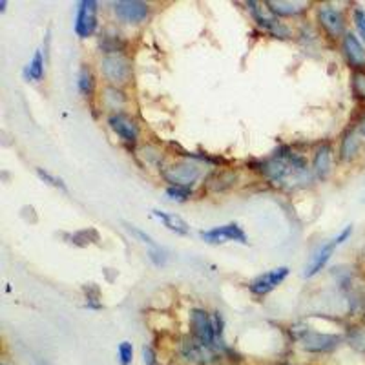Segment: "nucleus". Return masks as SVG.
<instances>
[{"label":"nucleus","mask_w":365,"mask_h":365,"mask_svg":"<svg viewBox=\"0 0 365 365\" xmlns=\"http://www.w3.org/2000/svg\"><path fill=\"white\" fill-rule=\"evenodd\" d=\"M190 331L192 336L201 344L210 345V347L217 345L212 316L203 309H192L190 311Z\"/></svg>","instance_id":"7"},{"label":"nucleus","mask_w":365,"mask_h":365,"mask_svg":"<svg viewBox=\"0 0 365 365\" xmlns=\"http://www.w3.org/2000/svg\"><path fill=\"white\" fill-rule=\"evenodd\" d=\"M236 181H237L236 172L221 170V172H216V174L208 179V188H210L212 192L230 190L232 187H236Z\"/></svg>","instance_id":"20"},{"label":"nucleus","mask_w":365,"mask_h":365,"mask_svg":"<svg viewBox=\"0 0 365 365\" xmlns=\"http://www.w3.org/2000/svg\"><path fill=\"white\" fill-rule=\"evenodd\" d=\"M77 88H79L81 96L91 97L96 91V75L91 71L90 66L84 64L79 70V77H77Z\"/></svg>","instance_id":"22"},{"label":"nucleus","mask_w":365,"mask_h":365,"mask_svg":"<svg viewBox=\"0 0 365 365\" xmlns=\"http://www.w3.org/2000/svg\"><path fill=\"white\" fill-rule=\"evenodd\" d=\"M201 178V166L192 161H178L163 168V179L170 187L192 188Z\"/></svg>","instance_id":"4"},{"label":"nucleus","mask_w":365,"mask_h":365,"mask_svg":"<svg viewBox=\"0 0 365 365\" xmlns=\"http://www.w3.org/2000/svg\"><path fill=\"white\" fill-rule=\"evenodd\" d=\"M108 126L117 137H120V141L128 143V145H133L139 139V126L128 113H112L108 117Z\"/></svg>","instance_id":"12"},{"label":"nucleus","mask_w":365,"mask_h":365,"mask_svg":"<svg viewBox=\"0 0 365 365\" xmlns=\"http://www.w3.org/2000/svg\"><path fill=\"white\" fill-rule=\"evenodd\" d=\"M201 240L212 243V245H217V243H227V241H237L241 245H247V234L245 230L240 227L237 223H228L221 225V227L210 228V230H203L200 234Z\"/></svg>","instance_id":"10"},{"label":"nucleus","mask_w":365,"mask_h":365,"mask_svg":"<svg viewBox=\"0 0 365 365\" xmlns=\"http://www.w3.org/2000/svg\"><path fill=\"white\" fill-rule=\"evenodd\" d=\"M37 175L46 182V185H50V187L61 188V190H64V192L68 190L63 179L57 178V175H53V174H50V172L44 170V168H37Z\"/></svg>","instance_id":"25"},{"label":"nucleus","mask_w":365,"mask_h":365,"mask_svg":"<svg viewBox=\"0 0 365 365\" xmlns=\"http://www.w3.org/2000/svg\"><path fill=\"white\" fill-rule=\"evenodd\" d=\"M292 334L298 340V344L305 351H309V353H329V351H334L341 344V340H344L340 334H327V332L311 331L309 327L299 329L298 325L292 327Z\"/></svg>","instance_id":"3"},{"label":"nucleus","mask_w":365,"mask_h":365,"mask_svg":"<svg viewBox=\"0 0 365 365\" xmlns=\"http://www.w3.org/2000/svg\"><path fill=\"white\" fill-rule=\"evenodd\" d=\"M154 216L158 217L159 221H163V225H165L168 230L179 234V236H187V234L190 232V227H188L187 221L182 220V217L175 216V214H168V212H163V210H154Z\"/></svg>","instance_id":"19"},{"label":"nucleus","mask_w":365,"mask_h":365,"mask_svg":"<svg viewBox=\"0 0 365 365\" xmlns=\"http://www.w3.org/2000/svg\"><path fill=\"white\" fill-rule=\"evenodd\" d=\"M338 247H340V243L336 241V237L329 241V243H325V245L322 247V249H319L314 256H312L311 263H309L307 270H305V278H312V276H316L319 270L324 269V267L329 263V259H331L332 252H334Z\"/></svg>","instance_id":"15"},{"label":"nucleus","mask_w":365,"mask_h":365,"mask_svg":"<svg viewBox=\"0 0 365 365\" xmlns=\"http://www.w3.org/2000/svg\"><path fill=\"white\" fill-rule=\"evenodd\" d=\"M99 241V232L96 228H84V230H79L71 236V243L79 247H86L90 243H97Z\"/></svg>","instance_id":"24"},{"label":"nucleus","mask_w":365,"mask_h":365,"mask_svg":"<svg viewBox=\"0 0 365 365\" xmlns=\"http://www.w3.org/2000/svg\"><path fill=\"white\" fill-rule=\"evenodd\" d=\"M143 360H145L146 365H155V353L150 345L143 347Z\"/></svg>","instance_id":"31"},{"label":"nucleus","mask_w":365,"mask_h":365,"mask_svg":"<svg viewBox=\"0 0 365 365\" xmlns=\"http://www.w3.org/2000/svg\"><path fill=\"white\" fill-rule=\"evenodd\" d=\"M358 150H360V139H358L356 133L351 130L344 135L340 145V158L341 161H353L356 158Z\"/></svg>","instance_id":"21"},{"label":"nucleus","mask_w":365,"mask_h":365,"mask_svg":"<svg viewBox=\"0 0 365 365\" xmlns=\"http://www.w3.org/2000/svg\"><path fill=\"white\" fill-rule=\"evenodd\" d=\"M101 73L108 86L120 88L132 81V63L123 51L108 53L101 58Z\"/></svg>","instance_id":"2"},{"label":"nucleus","mask_w":365,"mask_h":365,"mask_svg":"<svg viewBox=\"0 0 365 365\" xmlns=\"http://www.w3.org/2000/svg\"><path fill=\"white\" fill-rule=\"evenodd\" d=\"M113 11L117 19L126 24H141L148 19L150 6L141 0H120V2H113Z\"/></svg>","instance_id":"11"},{"label":"nucleus","mask_w":365,"mask_h":365,"mask_svg":"<svg viewBox=\"0 0 365 365\" xmlns=\"http://www.w3.org/2000/svg\"><path fill=\"white\" fill-rule=\"evenodd\" d=\"M354 26H356L358 34L365 38V9L364 8H354L353 13Z\"/></svg>","instance_id":"28"},{"label":"nucleus","mask_w":365,"mask_h":365,"mask_svg":"<svg viewBox=\"0 0 365 365\" xmlns=\"http://www.w3.org/2000/svg\"><path fill=\"white\" fill-rule=\"evenodd\" d=\"M103 104L112 113H120L126 106L125 91L115 86H106L103 91Z\"/></svg>","instance_id":"17"},{"label":"nucleus","mask_w":365,"mask_h":365,"mask_svg":"<svg viewBox=\"0 0 365 365\" xmlns=\"http://www.w3.org/2000/svg\"><path fill=\"white\" fill-rule=\"evenodd\" d=\"M353 86H354V91H356V96H360L361 99H365V73H354Z\"/></svg>","instance_id":"29"},{"label":"nucleus","mask_w":365,"mask_h":365,"mask_svg":"<svg viewBox=\"0 0 365 365\" xmlns=\"http://www.w3.org/2000/svg\"><path fill=\"white\" fill-rule=\"evenodd\" d=\"M318 22L325 34L331 38L345 37V19L340 9L332 8L331 4H322L318 8Z\"/></svg>","instance_id":"8"},{"label":"nucleus","mask_w":365,"mask_h":365,"mask_svg":"<svg viewBox=\"0 0 365 365\" xmlns=\"http://www.w3.org/2000/svg\"><path fill=\"white\" fill-rule=\"evenodd\" d=\"M166 195H168L170 200H175V201H187L188 197H192V188L168 187L166 188Z\"/></svg>","instance_id":"27"},{"label":"nucleus","mask_w":365,"mask_h":365,"mask_svg":"<svg viewBox=\"0 0 365 365\" xmlns=\"http://www.w3.org/2000/svg\"><path fill=\"white\" fill-rule=\"evenodd\" d=\"M270 8V11L278 17V15H282V17H294V15H299V13H303L305 9L309 8L307 2H289V0H270V2H267Z\"/></svg>","instance_id":"18"},{"label":"nucleus","mask_w":365,"mask_h":365,"mask_svg":"<svg viewBox=\"0 0 365 365\" xmlns=\"http://www.w3.org/2000/svg\"><path fill=\"white\" fill-rule=\"evenodd\" d=\"M117 354H119L120 365H130L133 360V345L130 341H123L117 347Z\"/></svg>","instance_id":"26"},{"label":"nucleus","mask_w":365,"mask_h":365,"mask_svg":"<svg viewBox=\"0 0 365 365\" xmlns=\"http://www.w3.org/2000/svg\"><path fill=\"white\" fill-rule=\"evenodd\" d=\"M128 230H130V232H133V234H135V236L139 237V240H141L143 243H146V245H150V247H152V249H159V245H158V243H155V241L152 240V237H150L148 234H145V232H143V230H139V228H135V227H128Z\"/></svg>","instance_id":"30"},{"label":"nucleus","mask_w":365,"mask_h":365,"mask_svg":"<svg viewBox=\"0 0 365 365\" xmlns=\"http://www.w3.org/2000/svg\"><path fill=\"white\" fill-rule=\"evenodd\" d=\"M96 0H83L77 8V17H75V34L79 38H88L97 31V8Z\"/></svg>","instance_id":"6"},{"label":"nucleus","mask_w":365,"mask_h":365,"mask_svg":"<svg viewBox=\"0 0 365 365\" xmlns=\"http://www.w3.org/2000/svg\"><path fill=\"white\" fill-rule=\"evenodd\" d=\"M247 6H249L250 13H252L254 21L262 26L263 29H267L272 37L291 38V28L287 24H283V22L270 11L267 2H249Z\"/></svg>","instance_id":"5"},{"label":"nucleus","mask_w":365,"mask_h":365,"mask_svg":"<svg viewBox=\"0 0 365 365\" xmlns=\"http://www.w3.org/2000/svg\"><path fill=\"white\" fill-rule=\"evenodd\" d=\"M24 77L29 81H42V77H44V57H42V51H35L34 58L24 68Z\"/></svg>","instance_id":"23"},{"label":"nucleus","mask_w":365,"mask_h":365,"mask_svg":"<svg viewBox=\"0 0 365 365\" xmlns=\"http://www.w3.org/2000/svg\"><path fill=\"white\" fill-rule=\"evenodd\" d=\"M312 170H314L318 179H327L332 170V146L322 145L314 152V159H312Z\"/></svg>","instance_id":"16"},{"label":"nucleus","mask_w":365,"mask_h":365,"mask_svg":"<svg viewBox=\"0 0 365 365\" xmlns=\"http://www.w3.org/2000/svg\"><path fill=\"white\" fill-rule=\"evenodd\" d=\"M259 172L274 185H292L309 178V166L305 158L291 148H279L272 158L259 165Z\"/></svg>","instance_id":"1"},{"label":"nucleus","mask_w":365,"mask_h":365,"mask_svg":"<svg viewBox=\"0 0 365 365\" xmlns=\"http://www.w3.org/2000/svg\"><path fill=\"white\" fill-rule=\"evenodd\" d=\"M360 132H361V135L365 137V115H364V119L360 120Z\"/></svg>","instance_id":"32"},{"label":"nucleus","mask_w":365,"mask_h":365,"mask_svg":"<svg viewBox=\"0 0 365 365\" xmlns=\"http://www.w3.org/2000/svg\"><path fill=\"white\" fill-rule=\"evenodd\" d=\"M287 276H289V267H278V269H272L269 272H263L249 283V291L254 296H267L274 289H278L285 282Z\"/></svg>","instance_id":"9"},{"label":"nucleus","mask_w":365,"mask_h":365,"mask_svg":"<svg viewBox=\"0 0 365 365\" xmlns=\"http://www.w3.org/2000/svg\"><path fill=\"white\" fill-rule=\"evenodd\" d=\"M341 48L347 57L349 64L353 68H364L365 66V48L354 34H345L344 41H341Z\"/></svg>","instance_id":"13"},{"label":"nucleus","mask_w":365,"mask_h":365,"mask_svg":"<svg viewBox=\"0 0 365 365\" xmlns=\"http://www.w3.org/2000/svg\"><path fill=\"white\" fill-rule=\"evenodd\" d=\"M6 4H8L6 0H2V2H0V11H6Z\"/></svg>","instance_id":"33"},{"label":"nucleus","mask_w":365,"mask_h":365,"mask_svg":"<svg viewBox=\"0 0 365 365\" xmlns=\"http://www.w3.org/2000/svg\"><path fill=\"white\" fill-rule=\"evenodd\" d=\"M214 347L210 345H205L201 341H197L195 338L187 340L182 344V356L187 358L190 364H207L214 358Z\"/></svg>","instance_id":"14"}]
</instances>
